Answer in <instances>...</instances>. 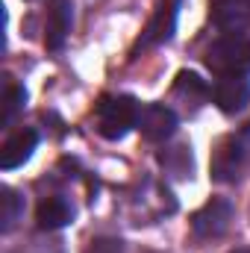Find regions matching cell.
Here are the masks:
<instances>
[{"instance_id": "6da1fadb", "label": "cell", "mask_w": 250, "mask_h": 253, "mask_svg": "<svg viewBox=\"0 0 250 253\" xmlns=\"http://www.w3.org/2000/svg\"><path fill=\"white\" fill-rule=\"evenodd\" d=\"M206 68L218 77H248L250 74V36L224 33L206 50Z\"/></svg>"}, {"instance_id": "7a4b0ae2", "label": "cell", "mask_w": 250, "mask_h": 253, "mask_svg": "<svg viewBox=\"0 0 250 253\" xmlns=\"http://www.w3.org/2000/svg\"><path fill=\"white\" fill-rule=\"evenodd\" d=\"M138 112H141V103L135 97H129V94H106L94 106L97 132L103 138H109V141H118L138 124Z\"/></svg>"}, {"instance_id": "3957f363", "label": "cell", "mask_w": 250, "mask_h": 253, "mask_svg": "<svg viewBox=\"0 0 250 253\" xmlns=\"http://www.w3.org/2000/svg\"><path fill=\"white\" fill-rule=\"evenodd\" d=\"M245 156H248V147L239 135H224L215 150H212V180L218 183H233L239 174H242V165H245Z\"/></svg>"}, {"instance_id": "277c9868", "label": "cell", "mask_w": 250, "mask_h": 253, "mask_svg": "<svg viewBox=\"0 0 250 253\" xmlns=\"http://www.w3.org/2000/svg\"><path fill=\"white\" fill-rule=\"evenodd\" d=\"M230 221H233V203L224 197H212L191 215V230L197 239H218L227 233Z\"/></svg>"}, {"instance_id": "5b68a950", "label": "cell", "mask_w": 250, "mask_h": 253, "mask_svg": "<svg viewBox=\"0 0 250 253\" xmlns=\"http://www.w3.org/2000/svg\"><path fill=\"white\" fill-rule=\"evenodd\" d=\"M177 12H180V0H159V6H156L153 18L147 21V27H144V33H141V39H138L132 53L156 47V44H165L174 36V30H177Z\"/></svg>"}, {"instance_id": "8992f818", "label": "cell", "mask_w": 250, "mask_h": 253, "mask_svg": "<svg viewBox=\"0 0 250 253\" xmlns=\"http://www.w3.org/2000/svg\"><path fill=\"white\" fill-rule=\"evenodd\" d=\"M135 126L141 129V135H144L147 141H165V138H171L174 129H177V115H174V109H168L165 103H147V106H141L138 124Z\"/></svg>"}, {"instance_id": "52a82bcc", "label": "cell", "mask_w": 250, "mask_h": 253, "mask_svg": "<svg viewBox=\"0 0 250 253\" xmlns=\"http://www.w3.org/2000/svg\"><path fill=\"white\" fill-rule=\"evenodd\" d=\"M74 27V6L71 0H50L47 3V21H44V44L47 50H62V44Z\"/></svg>"}, {"instance_id": "ba28073f", "label": "cell", "mask_w": 250, "mask_h": 253, "mask_svg": "<svg viewBox=\"0 0 250 253\" xmlns=\"http://www.w3.org/2000/svg\"><path fill=\"white\" fill-rule=\"evenodd\" d=\"M209 18L224 33H245L250 27V0H209Z\"/></svg>"}, {"instance_id": "9c48e42d", "label": "cell", "mask_w": 250, "mask_h": 253, "mask_svg": "<svg viewBox=\"0 0 250 253\" xmlns=\"http://www.w3.org/2000/svg\"><path fill=\"white\" fill-rule=\"evenodd\" d=\"M212 100L224 115H236L245 109L250 100V83L248 77H218L215 88H212Z\"/></svg>"}, {"instance_id": "30bf717a", "label": "cell", "mask_w": 250, "mask_h": 253, "mask_svg": "<svg viewBox=\"0 0 250 253\" xmlns=\"http://www.w3.org/2000/svg\"><path fill=\"white\" fill-rule=\"evenodd\" d=\"M36 144H39V132H36L33 126L15 129V132L3 141V147H0V168H3V171H12V168L24 165V162L33 156Z\"/></svg>"}, {"instance_id": "8fae6325", "label": "cell", "mask_w": 250, "mask_h": 253, "mask_svg": "<svg viewBox=\"0 0 250 253\" xmlns=\"http://www.w3.org/2000/svg\"><path fill=\"white\" fill-rule=\"evenodd\" d=\"M36 221L42 230H62L74 221V206L65 200L62 194H50L39 203L36 209Z\"/></svg>"}, {"instance_id": "7c38bea8", "label": "cell", "mask_w": 250, "mask_h": 253, "mask_svg": "<svg viewBox=\"0 0 250 253\" xmlns=\"http://www.w3.org/2000/svg\"><path fill=\"white\" fill-rule=\"evenodd\" d=\"M209 85L194 74V71H180L177 74V83H174V97H180L183 103H191V109H197L206 97H209Z\"/></svg>"}, {"instance_id": "4fadbf2b", "label": "cell", "mask_w": 250, "mask_h": 253, "mask_svg": "<svg viewBox=\"0 0 250 253\" xmlns=\"http://www.w3.org/2000/svg\"><path fill=\"white\" fill-rule=\"evenodd\" d=\"M24 103H27V88L24 85H18L12 77H3V109H0V124L9 126L15 121V115L24 109Z\"/></svg>"}, {"instance_id": "5bb4252c", "label": "cell", "mask_w": 250, "mask_h": 253, "mask_svg": "<svg viewBox=\"0 0 250 253\" xmlns=\"http://www.w3.org/2000/svg\"><path fill=\"white\" fill-rule=\"evenodd\" d=\"M21 212H24V200L18 197V191L9 186H0V230L9 233L18 224Z\"/></svg>"}, {"instance_id": "9a60e30c", "label": "cell", "mask_w": 250, "mask_h": 253, "mask_svg": "<svg viewBox=\"0 0 250 253\" xmlns=\"http://www.w3.org/2000/svg\"><path fill=\"white\" fill-rule=\"evenodd\" d=\"M159 159H162V165H165L174 177H186V174H191V150H188L186 144H180V147L162 153Z\"/></svg>"}, {"instance_id": "2e32d148", "label": "cell", "mask_w": 250, "mask_h": 253, "mask_svg": "<svg viewBox=\"0 0 250 253\" xmlns=\"http://www.w3.org/2000/svg\"><path fill=\"white\" fill-rule=\"evenodd\" d=\"M88 253H124V242L121 239H94L91 242V248H88Z\"/></svg>"}]
</instances>
